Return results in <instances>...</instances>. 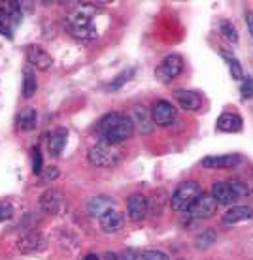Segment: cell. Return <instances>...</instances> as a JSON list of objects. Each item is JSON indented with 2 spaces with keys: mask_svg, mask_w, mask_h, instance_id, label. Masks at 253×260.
<instances>
[{
  "mask_svg": "<svg viewBox=\"0 0 253 260\" xmlns=\"http://www.w3.org/2000/svg\"><path fill=\"white\" fill-rule=\"evenodd\" d=\"M217 206H219V204L212 198V194H204V192H202L201 198H199L185 213H187V217H191V219H210V217L217 211Z\"/></svg>",
  "mask_w": 253,
  "mask_h": 260,
  "instance_id": "obj_7",
  "label": "cell"
},
{
  "mask_svg": "<svg viewBox=\"0 0 253 260\" xmlns=\"http://www.w3.org/2000/svg\"><path fill=\"white\" fill-rule=\"evenodd\" d=\"M229 183H231V187H233L234 194L238 196V200H240V198H246V196L249 194V187H247L246 183L238 181V179H233V181H229Z\"/></svg>",
  "mask_w": 253,
  "mask_h": 260,
  "instance_id": "obj_32",
  "label": "cell"
},
{
  "mask_svg": "<svg viewBox=\"0 0 253 260\" xmlns=\"http://www.w3.org/2000/svg\"><path fill=\"white\" fill-rule=\"evenodd\" d=\"M66 136L68 134H66L65 128H59L49 134V138H47V151H49V155L61 156V153H63L66 145Z\"/></svg>",
  "mask_w": 253,
  "mask_h": 260,
  "instance_id": "obj_21",
  "label": "cell"
},
{
  "mask_svg": "<svg viewBox=\"0 0 253 260\" xmlns=\"http://www.w3.org/2000/svg\"><path fill=\"white\" fill-rule=\"evenodd\" d=\"M240 94L244 100H251L253 98V79L249 76H244V79L240 81Z\"/></svg>",
  "mask_w": 253,
  "mask_h": 260,
  "instance_id": "obj_31",
  "label": "cell"
},
{
  "mask_svg": "<svg viewBox=\"0 0 253 260\" xmlns=\"http://www.w3.org/2000/svg\"><path fill=\"white\" fill-rule=\"evenodd\" d=\"M240 155H210L202 158V166L210 170H221V168H234L240 164Z\"/></svg>",
  "mask_w": 253,
  "mask_h": 260,
  "instance_id": "obj_15",
  "label": "cell"
},
{
  "mask_svg": "<svg viewBox=\"0 0 253 260\" xmlns=\"http://www.w3.org/2000/svg\"><path fill=\"white\" fill-rule=\"evenodd\" d=\"M0 34L6 36V38L13 36V21L10 17V13L6 12V8H4V2H0Z\"/></svg>",
  "mask_w": 253,
  "mask_h": 260,
  "instance_id": "obj_25",
  "label": "cell"
},
{
  "mask_svg": "<svg viewBox=\"0 0 253 260\" xmlns=\"http://www.w3.org/2000/svg\"><path fill=\"white\" fill-rule=\"evenodd\" d=\"M219 30L223 34V38L231 42V44H236L238 42V32H236V28L233 26L231 21H221L219 23Z\"/></svg>",
  "mask_w": 253,
  "mask_h": 260,
  "instance_id": "obj_29",
  "label": "cell"
},
{
  "mask_svg": "<svg viewBox=\"0 0 253 260\" xmlns=\"http://www.w3.org/2000/svg\"><path fill=\"white\" fill-rule=\"evenodd\" d=\"M15 245H17V251H19L21 254H33L44 249L46 240H44V236L40 234V232L34 230V232H29V234L21 236Z\"/></svg>",
  "mask_w": 253,
  "mask_h": 260,
  "instance_id": "obj_12",
  "label": "cell"
},
{
  "mask_svg": "<svg viewBox=\"0 0 253 260\" xmlns=\"http://www.w3.org/2000/svg\"><path fill=\"white\" fill-rule=\"evenodd\" d=\"M33 172L36 176H40L44 168H42V155H40V149L38 147H34L33 149Z\"/></svg>",
  "mask_w": 253,
  "mask_h": 260,
  "instance_id": "obj_37",
  "label": "cell"
},
{
  "mask_svg": "<svg viewBox=\"0 0 253 260\" xmlns=\"http://www.w3.org/2000/svg\"><path fill=\"white\" fill-rule=\"evenodd\" d=\"M242 124H244V121H242V117L238 113H223L217 119L215 128L219 130V132H240Z\"/></svg>",
  "mask_w": 253,
  "mask_h": 260,
  "instance_id": "obj_19",
  "label": "cell"
},
{
  "mask_svg": "<svg viewBox=\"0 0 253 260\" xmlns=\"http://www.w3.org/2000/svg\"><path fill=\"white\" fill-rule=\"evenodd\" d=\"M223 53V57L229 60V70H231V76H233V79H236V81H242L244 79V72H242V66L240 62H238V59H234V57H229L225 51Z\"/></svg>",
  "mask_w": 253,
  "mask_h": 260,
  "instance_id": "obj_30",
  "label": "cell"
},
{
  "mask_svg": "<svg viewBox=\"0 0 253 260\" xmlns=\"http://www.w3.org/2000/svg\"><path fill=\"white\" fill-rule=\"evenodd\" d=\"M4 8H6V12L10 13V17H12L13 25H19L21 19H23L21 2H17V0H8V2H4Z\"/></svg>",
  "mask_w": 253,
  "mask_h": 260,
  "instance_id": "obj_26",
  "label": "cell"
},
{
  "mask_svg": "<svg viewBox=\"0 0 253 260\" xmlns=\"http://www.w3.org/2000/svg\"><path fill=\"white\" fill-rule=\"evenodd\" d=\"M134 76V68H129V70H123L121 74H117L116 79H111V83L108 85V89L110 91H117V89H121L127 81H129L130 78Z\"/></svg>",
  "mask_w": 253,
  "mask_h": 260,
  "instance_id": "obj_28",
  "label": "cell"
},
{
  "mask_svg": "<svg viewBox=\"0 0 253 260\" xmlns=\"http://www.w3.org/2000/svg\"><path fill=\"white\" fill-rule=\"evenodd\" d=\"M40 177H42V181H44V183L55 181V179L59 177V168H57V166H49V168H46L42 174H40Z\"/></svg>",
  "mask_w": 253,
  "mask_h": 260,
  "instance_id": "obj_35",
  "label": "cell"
},
{
  "mask_svg": "<svg viewBox=\"0 0 253 260\" xmlns=\"http://www.w3.org/2000/svg\"><path fill=\"white\" fill-rule=\"evenodd\" d=\"M121 115L123 113H117V111H110V113H106V115H102L100 117V121L97 123V136H98V142L102 140L108 132H110L114 126L117 124V121L121 119Z\"/></svg>",
  "mask_w": 253,
  "mask_h": 260,
  "instance_id": "obj_22",
  "label": "cell"
},
{
  "mask_svg": "<svg viewBox=\"0 0 253 260\" xmlns=\"http://www.w3.org/2000/svg\"><path fill=\"white\" fill-rule=\"evenodd\" d=\"M98 224H100V230L106 232V234H116L121 228L125 226V215L119 211V209H110L98 219Z\"/></svg>",
  "mask_w": 253,
  "mask_h": 260,
  "instance_id": "obj_13",
  "label": "cell"
},
{
  "mask_svg": "<svg viewBox=\"0 0 253 260\" xmlns=\"http://www.w3.org/2000/svg\"><path fill=\"white\" fill-rule=\"evenodd\" d=\"M217 240V232H215L214 228H206V230H202L201 234H196L195 238V247L196 249H208L212 247Z\"/></svg>",
  "mask_w": 253,
  "mask_h": 260,
  "instance_id": "obj_24",
  "label": "cell"
},
{
  "mask_svg": "<svg viewBox=\"0 0 253 260\" xmlns=\"http://www.w3.org/2000/svg\"><path fill=\"white\" fill-rule=\"evenodd\" d=\"M144 260H172L164 251H159V249H148L144 251Z\"/></svg>",
  "mask_w": 253,
  "mask_h": 260,
  "instance_id": "obj_33",
  "label": "cell"
},
{
  "mask_svg": "<svg viewBox=\"0 0 253 260\" xmlns=\"http://www.w3.org/2000/svg\"><path fill=\"white\" fill-rule=\"evenodd\" d=\"M38 89V81H36V72L33 70V66H26L23 70V96L33 98Z\"/></svg>",
  "mask_w": 253,
  "mask_h": 260,
  "instance_id": "obj_23",
  "label": "cell"
},
{
  "mask_svg": "<svg viewBox=\"0 0 253 260\" xmlns=\"http://www.w3.org/2000/svg\"><path fill=\"white\" fill-rule=\"evenodd\" d=\"M151 119H153V124L157 126H168V124L174 123L176 119V108L170 104L168 100H157L155 104L151 106Z\"/></svg>",
  "mask_w": 253,
  "mask_h": 260,
  "instance_id": "obj_9",
  "label": "cell"
},
{
  "mask_svg": "<svg viewBox=\"0 0 253 260\" xmlns=\"http://www.w3.org/2000/svg\"><path fill=\"white\" fill-rule=\"evenodd\" d=\"M249 219H253V208H249V206H233L223 215L225 224H236V222H244Z\"/></svg>",
  "mask_w": 253,
  "mask_h": 260,
  "instance_id": "obj_18",
  "label": "cell"
},
{
  "mask_svg": "<svg viewBox=\"0 0 253 260\" xmlns=\"http://www.w3.org/2000/svg\"><path fill=\"white\" fill-rule=\"evenodd\" d=\"M100 260H119V254H116V253H104L102 256H100Z\"/></svg>",
  "mask_w": 253,
  "mask_h": 260,
  "instance_id": "obj_39",
  "label": "cell"
},
{
  "mask_svg": "<svg viewBox=\"0 0 253 260\" xmlns=\"http://www.w3.org/2000/svg\"><path fill=\"white\" fill-rule=\"evenodd\" d=\"M119 260H144V253L138 249H125L123 253L119 254Z\"/></svg>",
  "mask_w": 253,
  "mask_h": 260,
  "instance_id": "obj_34",
  "label": "cell"
},
{
  "mask_svg": "<svg viewBox=\"0 0 253 260\" xmlns=\"http://www.w3.org/2000/svg\"><path fill=\"white\" fill-rule=\"evenodd\" d=\"M174 100L185 111H199L202 108V96L195 91L178 89V91H174Z\"/></svg>",
  "mask_w": 253,
  "mask_h": 260,
  "instance_id": "obj_14",
  "label": "cell"
},
{
  "mask_svg": "<svg viewBox=\"0 0 253 260\" xmlns=\"http://www.w3.org/2000/svg\"><path fill=\"white\" fill-rule=\"evenodd\" d=\"M150 213V208H148V198L140 192L129 196L127 200V215L132 222H140L144 221Z\"/></svg>",
  "mask_w": 253,
  "mask_h": 260,
  "instance_id": "obj_10",
  "label": "cell"
},
{
  "mask_svg": "<svg viewBox=\"0 0 253 260\" xmlns=\"http://www.w3.org/2000/svg\"><path fill=\"white\" fill-rule=\"evenodd\" d=\"M134 134V126L130 123L129 115H121V119L117 121V124L100 140L102 143H110V145H119V143L127 142L130 136Z\"/></svg>",
  "mask_w": 253,
  "mask_h": 260,
  "instance_id": "obj_5",
  "label": "cell"
},
{
  "mask_svg": "<svg viewBox=\"0 0 253 260\" xmlns=\"http://www.w3.org/2000/svg\"><path fill=\"white\" fill-rule=\"evenodd\" d=\"M129 119L138 134H144V136H146V134H151L153 128H155L150 110H146L144 106H134V108H130Z\"/></svg>",
  "mask_w": 253,
  "mask_h": 260,
  "instance_id": "obj_6",
  "label": "cell"
},
{
  "mask_svg": "<svg viewBox=\"0 0 253 260\" xmlns=\"http://www.w3.org/2000/svg\"><path fill=\"white\" fill-rule=\"evenodd\" d=\"M166 202V194L164 190H159L157 194H153L151 200H148V208H150V213L153 215H161L162 213V204Z\"/></svg>",
  "mask_w": 253,
  "mask_h": 260,
  "instance_id": "obj_27",
  "label": "cell"
},
{
  "mask_svg": "<svg viewBox=\"0 0 253 260\" xmlns=\"http://www.w3.org/2000/svg\"><path fill=\"white\" fill-rule=\"evenodd\" d=\"M13 217V206L10 202H0V222Z\"/></svg>",
  "mask_w": 253,
  "mask_h": 260,
  "instance_id": "obj_36",
  "label": "cell"
},
{
  "mask_svg": "<svg viewBox=\"0 0 253 260\" xmlns=\"http://www.w3.org/2000/svg\"><path fill=\"white\" fill-rule=\"evenodd\" d=\"M25 57H26V60H29V64L34 66L36 70L46 72L53 66L51 55H49L46 49H42L40 46H26Z\"/></svg>",
  "mask_w": 253,
  "mask_h": 260,
  "instance_id": "obj_11",
  "label": "cell"
},
{
  "mask_svg": "<svg viewBox=\"0 0 253 260\" xmlns=\"http://www.w3.org/2000/svg\"><path fill=\"white\" fill-rule=\"evenodd\" d=\"M87 160L95 168H114L121 160V151L117 145L97 142L91 149L87 151Z\"/></svg>",
  "mask_w": 253,
  "mask_h": 260,
  "instance_id": "obj_3",
  "label": "cell"
},
{
  "mask_svg": "<svg viewBox=\"0 0 253 260\" xmlns=\"http://www.w3.org/2000/svg\"><path fill=\"white\" fill-rule=\"evenodd\" d=\"M246 25H247V32L251 34V38H253V12L246 13Z\"/></svg>",
  "mask_w": 253,
  "mask_h": 260,
  "instance_id": "obj_38",
  "label": "cell"
},
{
  "mask_svg": "<svg viewBox=\"0 0 253 260\" xmlns=\"http://www.w3.org/2000/svg\"><path fill=\"white\" fill-rule=\"evenodd\" d=\"M83 260H100V256H98V254H87Z\"/></svg>",
  "mask_w": 253,
  "mask_h": 260,
  "instance_id": "obj_40",
  "label": "cell"
},
{
  "mask_svg": "<svg viewBox=\"0 0 253 260\" xmlns=\"http://www.w3.org/2000/svg\"><path fill=\"white\" fill-rule=\"evenodd\" d=\"M40 209L46 215H59L65 209V194L57 189H49L40 196Z\"/></svg>",
  "mask_w": 253,
  "mask_h": 260,
  "instance_id": "obj_8",
  "label": "cell"
},
{
  "mask_svg": "<svg viewBox=\"0 0 253 260\" xmlns=\"http://www.w3.org/2000/svg\"><path fill=\"white\" fill-rule=\"evenodd\" d=\"M201 194H202V189L199 183L183 181L176 187V190L172 192V196H170L168 204L174 211H187V209L201 198Z\"/></svg>",
  "mask_w": 253,
  "mask_h": 260,
  "instance_id": "obj_2",
  "label": "cell"
},
{
  "mask_svg": "<svg viewBox=\"0 0 253 260\" xmlns=\"http://www.w3.org/2000/svg\"><path fill=\"white\" fill-rule=\"evenodd\" d=\"M17 128L21 132H31V130L36 128V123H38V113L34 108H23L17 115Z\"/></svg>",
  "mask_w": 253,
  "mask_h": 260,
  "instance_id": "obj_20",
  "label": "cell"
},
{
  "mask_svg": "<svg viewBox=\"0 0 253 260\" xmlns=\"http://www.w3.org/2000/svg\"><path fill=\"white\" fill-rule=\"evenodd\" d=\"M212 198H214L217 204H223V206H229V204H234L238 200V196L234 194L233 187L229 181H215L212 185Z\"/></svg>",
  "mask_w": 253,
  "mask_h": 260,
  "instance_id": "obj_16",
  "label": "cell"
},
{
  "mask_svg": "<svg viewBox=\"0 0 253 260\" xmlns=\"http://www.w3.org/2000/svg\"><path fill=\"white\" fill-rule=\"evenodd\" d=\"M183 72V59L180 55H166L164 59L161 60V64L155 68V78L161 81V83H170L172 79H176L180 74Z\"/></svg>",
  "mask_w": 253,
  "mask_h": 260,
  "instance_id": "obj_4",
  "label": "cell"
},
{
  "mask_svg": "<svg viewBox=\"0 0 253 260\" xmlns=\"http://www.w3.org/2000/svg\"><path fill=\"white\" fill-rule=\"evenodd\" d=\"M65 26L68 28V32L74 36L76 40H81V42H91V40L98 38V30L95 28L91 21V15L83 10L68 15L65 21Z\"/></svg>",
  "mask_w": 253,
  "mask_h": 260,
  "instance_id": "obj_1",
  "label": "cell"
},
{
  "mask_svg": "<svg viewBox=\"0 0 253 260\" xmlns=\"http://www.w3.org/2000/svg\"><path fill=\"white\" fill-rule=\"evenodd\" d=\"M116 208V202L111 200L110 196H93L91 200L87 202V213L91 215V217H97L100 219L106 211H110V209Z\"/></svg>",
  "mask_w": 253,
  "mask_h": 260,
  "instance_id": "obj_17",
  "label": "cell"
}]
</instances>
